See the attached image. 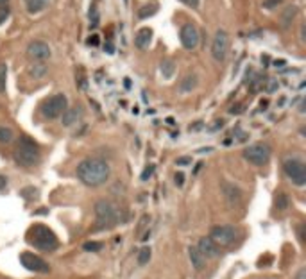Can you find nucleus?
I'll return each instance as SVG.
<instances>
[{
	"label": "nucleus",
	"instance_id": "nucleus-18",
	"mask_svg": "<svg viewBox=\"0 0 306 279\" xmlns=\"http://www.w3.org/2000/svg\"><path fill=\"white\" fill-rule=\"evenodd\" d=\"M295 15H297V7L295 6H289L283 9V13H281V27L283 29H289L290 24L294 22Z\"/></svg>",
	"mask_w": 306,
	"mask_h": 279
},
{
	"label": "nucleus",
	"instance_id": "nucleus-31",
	"mask_svg": "<svg viewBox=\"0 0 306 279\" xmlns=\"http://www.w3.org/2000/svg\"><path fill=\"white\" fill-rule=\"evenodd\" d=\"M36 195H38V190H36V188H25V190H22V197H24L25 201L36 199Z\"/></svg>",
	"mask_w": 306,
	"mask_h": 279
},
{
	"label": "nucleus",
	"instance_id": "nucleus-49",
	"mask_svg": "<svg viewBox=\"0 0 306 279\" xmlns=\"http://www.w3.org/2000/svg\"><path fill=\"white\" fill-rule=\"evenodd\" d=\"M7 2H9V0H0V6H6Z\"/></svg>",
	"mask_w": 306,
	"mask_h": 279
},
{
	"label": "nucleus",
	"instance_id": "nucleus-21",
	"mask_svg": "<svg viewBox=\"0 0 306 279\" xmlns=\"http://www.w3.org/2000/svg\"><path fill=\"white\" fill-rule=\"evenodd\" d=\"M156 13H158V4H156V2H151V4L141 6V9L138 11V16H140L141 20H145V18L149 16H154Z\"/></svg>",
	"mask_w": 306,
	"mask_h": 279
},
{
	"label": "nucleus",
	"instance_id": "nucleus-50",
	"mask_svg": "<svg viewBox=\"0 0 306 279\" xmlns=\"http://www.w3.org/2000/svg\"><path fill=\"white\" fill-rule=\"evenodd\" d=\"M124 4H127V0H124Z\"/></svg>",
	"mask_w": 306,
	"mask_h": 279
},
{
	"label": "nucleus",
	"instance_id": "nucleus-43",
	"mask_svg": "<svg viewBox=\"0 0 306 279\" xmlns=\"http://www.w3.org/2000/svg\"><path fill=\"white\" fill-rule=\"evenodd\" d=\"M287 65V61H283V59H279V61H274V66L276 68H283V66Z\"/></svg>",
	"mask_w": 306,
	"mask_h": 279
},
{
	"label": "nucleus",
	"instance_id": "nucleus-44",
	"mask_svg": "<svg viewBox=\"0 0 306 279\" xmlns=\"http://www.w3.org/2000/svg\"><path fill=\"white\" fill-rule=\"evenodd\" d=\"M6 184H7V179L4 177V176H0V190H2V188H6Z\"/></svg>",
	"mask_w": 306,
	"mask_h": 279
},
{
	"label": "nucleus",
	"instance_id": "nucleus-26",
	"mask_svg": "<svg viewBox=\"0 0 306 279\" xmlns=\"http://www.w3.org/2000/svg\"><path fill=\"white\" fill-rule=\"evenodd\" d=\"M7 86V65L0 63V93H6Z\"/></svg>",
	"mask_w": 306,
	"mask_h": 279
},
{
	"label": "nucleus",
	"instance_id": "nucleus-23",
	"mask_svg": "<svg viewBox=\"0 0 306 279\" xmlns=\"http://www.w3.org/2000/svg\"><path fill=\"white\" fill-rule=\"evenodd\" d=\"M88 18H90V27H99L100 24V13L99 9H97V6H92L88 11Z\"/></svg>",
	"mask_w": 306,
	"mask_h": 279
},
{
	"label": "nucleus",
	"instance_id": "nucleus-51",
	"mask_svg": "<svg viewBox=\"0 0 306 279\" xmlns=\"http://www.w3.org/2000/svg\"><path fill=\"white\" fill-rule=\"evenodd\" d=\"M47 2H48V0H47Z\"/></svg>",
	"mask_w": 306,
	"mask_h": 279
},
{
	"label": "nucleus",
	"instance_id": "nucleus-10",
	"mask_svg": "<svg viewBox=\"0 0 306 279\" xmlns=\"http://www.w3.org/2000/svg\"><path fill=\"white\" fill-rule=\"evenodd\" d=\"M20 263L24 265L27 270H32V272H48L50 267H48V263L40 258V256H36L34 252H22L20 254Z\"/></svg>",
	"mask_w": 306,
	"mask_h": 279
},
{
	"label": "nucleus",
	"instance_id": "nucleus-15",
	"mask_svg": "<svg viewBox=\"0 0 306 279\" xmlns=\"http://www.w3.org/2000/svg\"><path fill=\"white\" fill-rule=\"evenodd\" d=\"M222 191H224V195H226V199H228L230 204H238V202H240L242 193H240V190H238V186L228 183V181H224Z\"/></svg>",
	"mask_w": 306,
	"mask_h": 279
},
{
	"label": "nucleus",
	"instance_id": "nucleus-20",
	"mask_svg": "<svg viewBox=\"0 0 306 279\" xmlns=\"http://www.w3.org/2000/svg\"><path fill=\"white\" fill-rule=\"evenodd\" d=\"M47 0H27V11L31 15H36V13H42L45 7H47Z\"/></svg>",
	"mask_w": 306,
	"mask_h": 279
},
{
	"label": "nucleus",
	"instance_id": "nucleus-40",
	"mask_svg": "<svg viewBox=\"0 0 306 279\" xmlns=\"http://www.w3.org/2000/svg\"><path fill=\"white\" fill-rule=\"evenodd\" d=\"M181 2H183V4H184V6L194 7V9H195V7H197V6H199V0H181Z\"/></svg>",
	"mask_w": 306,
	"mask_h": 279
},
{
	"label": "nucleus",
	"instance_id": "nucleus-45",
	"mask_svg": "<svg viewBox=\"0 0 306 279\" xmlns=\"http://www.w3.org/2000/svg\"><path fill=\"white\" fill-rule=\"evenodd\" d=\"M222 125H224V120H217V122H215V125L212 127V131H215V129H218V127H222Z\"/></svg>",
	"mask_w": 306,
	"mask_h": 279
},
{
	"label": "nucleus",
	"instance_id": "nucleus-46",
	"mask_svg": "<svg viewBox=\"0 0 306 279\" xmlns=\"http://www.w3.org/2000/svg\"><path fill=\"white\" fill-rule=\"evenodd\" d=\"M200 127H202V122H197V125H194V127L190 125V131H199Z\"/></svg>",
	"mask_w": 306,
	"mask_h": 279
},
{
	"label": "nucleus",
	"instance_id": "nucleus-27",
	"mask_svg": "<svg viewBox=\"0 0 306 279\" xmlns=\"http://www.w3.org/2000/svg\"><path fill=\"white\" fill-rule=\"evenodd\" d=\"M151 256H153V252H151V247H143V249H140V252H138V265H147L149 260H151Z\"/></svg>",
	"mask_w": 306,
	"mask_h": 279
},
{
	"label": "nucleus",
	"instance_id": "nucleus-12",
	"mask_svg": "<svg viewBox=\"0 0 306 279\" xmlns=\"http://www.w3.org/2000/svg\"><path fill=\"white\" fill-rule=\"evenodd\" d=\"M27 56H29L32 61H45L50 58V47H48L45 42H31L29 47H27Z\"/></svg>",
	"mask_w": 306,
	"mask_h": 279
},
{
	"label": "nucleus",
	"instance_id": "nucleus-4",
	"mask_svg": "<svg viewBox=\"0 0 306 279\" xmlns=\"http://www.w3.org/2000/svg\"><path fill=\"white\" fill-rule=\"evenodd\" d=\"M66 107H68V99L65 93H56V95L48 97L47 101L43 102L42 106V115L45 118H58L63 115Z\"/></svg>",
	"mask_w": 306,
	"mask_h": 279
},
{
	"label": "nucleus",
	"instance_id": "nucleus-7",
	"mask_svg": "<svg viewBox=\"0 0 306 279\" xmlns=\"http://www.w3.org/2000/svg\"><path fill=\"white\" fill-rule=\"evenodd\" d=\"M244 158L249 163H253V165L263 166L271 160V148L267 147L265 143H254V145H251V147L244 150Z\"/></svg>",
	"mask_w": 306,
	"mask_h": 279
},
{
	"label": "nucleus",
	"instance_id": "nucleus-6",
	"mask_svg": "<svg viewBox=\"0 0 306 279\" xmlns=\"http://www.w3.org/2000/svg\"><path fill=\"white\" fill-rule=\"evenodd\" d=\"M283 172L297 186L306 184V166L301 160H287L283 163Z\"/></svg>",
	"mask_w": 306,
	"mask_h": 279
},
{
	"label": "nucleus",
	"instance_id": "nucleus-39",
	"mask_svg": "<svg viewBox=\"0 0 306 279\" xmlns=\"http://www.w3.org/2000/svg\"><path fill=\"white\" fill-rule=\"evenodd\" d=\"M104 50H106L107 54H115V45H113L111 40H107V42L104 43Z\"/></svg>",
	"mask_w": 306,
	"mask_h": 279
},
{
	"label": "nucleus",
	"instance_id": "nucleus-2",
	"mask_svg": "<svg viewBox=\"0 0 306 279\" xmlns=\"http://www.w3.org/2000/svg\"><path fill=\"white\" fill-rule=\"evenodd\" d=\"M15 161L22 166H34L40 161L38 143L29 136H20L15 147Z\"/></svg>",
	"mask_w": 306,
	"mask_h": 279
},
{
	"label": "nucleus",
	"instance_id": "nucleus-42",
	"mask_svg": "<svg viewBox=\"0 0 306 279\" xmlns=\"http://www.w3.org/2000/svg\"><path fill=\"white\" fill-rule=\"evenodd\" d=\"M295 279H306V268H305V267H303V268L299 270V272H297Z\"/></svg>",
	"mask_w": 306,
	"mask_h": 279
},
{
	"label": "nucleus",
	"instance_id": "nucleus-11",
	"mask_svg": "<svg viewBox=\"0 0 306 279\" xmlns=\"http://www.w3.org/2000/svg\"><path fill=\"white\" fill-rule=\"evenodd\" d=\"M179 40H181V45L186 50H194L199 45V30L197 27L192 24H184L181 27V32H179Z\"/></svg>",
	"mask_w": 306,
	"mask_h": 279
},
{
	"label": "nucleus",
	"instance_id": "nucleus-29",
	"mask_svg": "<svg viewBox=\"0 0 306 279\" xmlns=\"http://www.w3.org/2000/svg\"><path fill=\"white\" fill-rule=\"evenodd\" d=\"M47 73V66L43 65V63H40V65H34L32 68H31V75H34L36 79L43 77Z\"/></svg>",
	"mask_w": 306,
	"mask_h": 279
},
{
	"label": "nucleus",
	"instance_id": "nucleus-14",
	"mask_svg": "<svg viewBox=\"0 0 306 279\" xmlns=\"http://www.w3.org/2000/svg\"><path fill=\"white\" fill-rule=\"evenodd\" d=\"M197 249L200 250V254L204 256V258H217L218 256V245L213 242L210 236H204L199 240V245H197Z\"/></svg>",
	"mask_w": 306,
	"mask_h": 279
},
{
	"label": "nucleus",
	"instance_id": "nucleus-16",
	"mask_svg": "<svg viewBox=\"0 0 306 279\" xmlns=\"http://www.w3.org/2000/svg\"><path fill=\"white\" fill-rule=\"evenodd\" d=\"M151 40H153V29H151V27H143V29H140L138 32H136L135 45L138 48H145V47H149Z\"/></svg>",
	"mask_w": 306,
	"mask_h": 279
},
{
	"label": "nucleus",
	"instance_id": "nucleus-8",
	"mask_svg": "<svg viewBox=\"0 0 306 279\" xmlns=\"http://www.w3.org/2000/svg\"><path fill=\"white\" fill-rule=\"evenodd\" d=\"M230 52V36L222 29H218L213 36L212 42V56L215 61H224Z\"/></svg>",
	"mask_w": 306,
	"mask_h": 279
},
{
	"label": "nucleus",
	"instance_id": "nucleus-25",
	"mask_svg": "<svg viewBox=\"0 0 306 279\" xmlns=\"http://www.w3.org/2000/svg\"><path fill=\"white\" fill-rule=\"evenodd\" d=\"M290 206V201H289V195L287 193H277L276 195V208L279 209V211H285V209Z\"/></svg>",
	"mask_w": 306,
	"mask_h": 279
},
{
	"label": "nucleus",
	"instance_id": "nucleus-22",
	"mask_svg": "<svg viewBox=\"0 0 306 279\" xmlns=\"http://www.w3.org/2000/svg\"><path fill=\"white\" fill-rule=\"evenodd\" d=\"M13 138H15V132H13L11 127H7V125H0V143H11Z\"/></svg>",
	"mask_w": 306,
	"mask_h": 279
},
{
	"label": "nucleus",
	"instance_id": "nucleus-38",
	"mask_svg": "<svg viewBox=\"0 0 306 279\" xmlns=\"http://www.w3.org/2000/svg\"><path fill=\"white\" fill-rule=\"evenodd\" d=\"M277 88H279L277 81H274V79H269V86H267V91H269V93H272V91H276Z\"/></svg>",
	"mask_w": 306,
	"mask_h": 279
},
{
	"label": "nucleus",
	"instance_id": "nucleus-47",
	"mask_svg": "<svg viewBox=\"0 0 306 279\" xmlns=\"http://www.w3.org/2000/svg\"><path fill=\"white\" fill-rule=\"evenodd\" d=\"M261 63H263V65H269V56H261Z\"/></svg>",
	"mask_w": 306,
	"mask_h": 279
},
{
	"label": "nucleus",
	"instance_id": "nucleus-37",
	"mask_svg": "<svg viewBox=\"0 0 306 279\" xmlns=\"http://www.w3.org/2000/svg\"><path fill=\"white\" fill-rule=\"evenodd\" d=\"M99 43H100L99 34H92L88 38V45H92V47H99Z\"/></svg>",
	"mask_w": 306,
	"mask_h": 279
},
{
	"label": "nucleus",
	"instance_id": "nucleus-34",
	"mask_svg": "<svg viewBox=\"0 0 306 279\" xmlns=\"http://www.w3.org/2000/svg\"><path fill=\"white\" fill-rule=\"evenodd\" d=\"M153 174H154V165H149L147 168L143 170V174H141V181H149Z\"/></svg>",
	"mask_w": 306,
	"mask_h": 279
},
{
	"label": "nucleus",
	"instance_id": "nucleus-9",
	"mask_svg": "<svg viewBox=\"0 0 306 279\" xmlns=\"http://www.w3.org/2000/svg\"><path fill=\"white\" fill-rule=\"evenodd\" d=\"M210 238L217 245H231L236 240V229L233 226H215L210 233Z\"/></svg>",
	"mask_w": 306,
	"mask_h": 279
},
{
	"label": "nucleus",
	"instance_id": "nucleus-41",
	"mask_svg": "<svg viewBox=\"0 0 306 279\" xmlns=\"http://www.w3.org/2000/svg\"><path fill=\"white\" fill-rule=\"evenodd\" d=\"M230 113L231 115H238V113H242V106H240V104H238V106H233V107H231V109H230Z\"/></svg>",
	"mask_w": 306,
	"mask_h": 279
},
{
	"label": "nucleus",
	"instance_id": "nucleus-35",
	"mask_svg": "<svg viewBox=\"0 0 306 279\" xmlns=\"http://www.w3.org/2000/svg\"><path fill=\"white\" fill-rule=\"evenodd\" d=\"M190 163H192V158H190V156H181V158H177L176 160L177 166H186V165H190Z\"/></svg>",
	"mask_w": 306,
	"mask_h": 279
},
{
	"label": "nucleus",
	"instance_id": "nucleus-30",
	"mask_svg": "<svg viewBox=\"0 0 306 279\" xmlns=\"http://www.w3.org/2000/svg\"><path fill=\"white\" fill-rule=\"evenodd\" d=\"M102 247H104L102 242H86V244L83 245V249L86 250V252H99Z\"/></svg>",
	"mask_w": 306,
	"mask_h": 279
},
{
	"label": "nucleus",
	"instance_id": "nucleus-33",
	"mask_svg": "<svg viewBox=\"0 0 306 279\" xmlns=\"http://www.w3.org/2000/svg\"><path fill=\"white\" fill-rule=\"evenodd\" d=\"M9 15H11V9L7 7V4L6 6H0V25L4 24L7 18H9Z\"/></svg>",
	"mask_w": 306,
	"mask_h": 279
},
{
	"label": "nucleus",
	"instance_id": "nucleus-19",
	"mask_svg": "<svg viewBox=\"0 0 306 279\" xmlns=\"http://www.w3.org/2000/svg\"><path fill=\"white\" fill-rule=\"evenodd\" d=\"M195 86H197V75H194V73H188V75H186V77L179 83V89H181V93H190Z\"/></svg>",
	"mask_w": 306,
	"mask_h": 279
},
{
	"label": "nucleus",
	"instance_id": "nucleus-13",
	"mask_svg": "<svg viewBox=\"0 0 306 279\" xmlns=\"http://www.w3.org/2000/svg\"><path fill=\"white\" fill-rule=\"evenodd\" d=\"M83 118V107L81 106H74V107H66L63 115H61V124L65 127H70V125L77 124L79 120Z\"/></svg>",
	"mask_w": 306,
	"mask_h": 279
},
{
	"label": "nucleus",
	"instance_id": "nucleus-36",
	"mask_svg": "<svg viewBox=\"0 0 306 279\" xmlns=\"http://www.w3.org/2000/svg\"><path fill=\"white\" fill-rule=\"evenodd\" d=\"M174 183H176V186H179V188H181L183 184H184V174L177 172L176 176H174Z\"/></svg>",
	"mask_w": 306,
	"mask_h": 279
},
{
	"label": "nucleus",
	"instance_id": "nucleus-3",
	"mask_svg": "<svg viewBox=\"0 0 306 279\" xmlns=\"http://www.w3.org/2000/svg\"><path fill=\"white\" fill-rule=\"evenodd\" d=\"M27 240H29L31 245H34L36 249L45 250V252H50V250L58 249V238L54 235L47 226H42V224H36L29 229L27 233Z\"/></svg>",
	"mask_w": 306,
	"mask_h": 279
},
{
	"label": "nucleus",
	"instance_id": "nucleus-24",
	"mask_svg": "<svg viewBox=\"0 0 306 279\" xmlns=\"http://www.w3.org/2000/svg\"><path fill=\"white\" fill-rule=\"evenodd\" d=\"M76 83H77V88L79 89H86V86H88V83H86V72H84L83 66H79V68H77Z\"/></svg>",
	"mask_w": 306,
	"mask_h": 279
},
{
	"label": "nucleus",
	"instance_id": "nucleus-28",
	"mask_svg": "<svg viewBox=\"0 0 306 279\" xmlns=\"http://www.w3.org/2000/svg\"><path fill=\"white\" fill-rule=\"evenodd\" d=\"M161 73H163V77H172V73H174V61L170 59H165L161 63Z\"/></svg>",
	"mask_w": 306,
	"mask_h": 279
},
{
	"label": "nucleus",
	"instance_id": "nucleus-5",
	"mask_svg": "<svg viewBox=\"0 0 306 279\" xmlns=\"http://www.w3.org/2000/svg\"><path fill=\"white\" fill-rule=\"evenodd\" d=\"M95 215H97V224L100 227H111L118 220L117 208L107 201H99L95 204Z\"/></svg>",
	"mask_w": 306,
	"mask_h": 279
},
{
	"label": "nucleus",
	"instance_id": "nucleus-48",
	"mask_svg": "<svg viewBox=\"0 0 306 279\" xmlns=\"http://www.w3.org/2000/svg\"><path fill=\"white\" fill-rule=\"evenodd\" d=\"M167 124H168V125H174V118H167Z\"/></svg>",
	"mask_w": 306,
	"mask_h": 279
},
{
	"label": "nucleus",
	"instance_id": "nucleus-17",
	"mask_svg": "<svg viewBox=\"0 0 306 279\" xmlns=\"http://www.w3.org/2000/svg\"><path fill=\"white\" fill-rule=\"evenodd\" d=\"M188 256H190V262H192L195 270H202V268H204L206 258L200 254V250L197 249V247H188Z\"/></svg>",
	"mask_w": 306,
	"mask_h": 279
},
{
	"label": "nucleus",
	"instance_id": "nucleus-32",
	"mask_svg": "<svg viewBox=\"0 0 306 279\" xmlns=\"http://www.w3.org/2000/svg\"><path fill=\"white\" fill-rule=\"evenodd\" d=\"M283 0H263L261 2V6L265 7V9H269V11H272V9H276L279 4H281Z\"/></svg>",
	"mask_w": 306,
	"mask_h": 279
},
{
	"label": "nucleus",
	"instance_id": "nucleus-1",
	"mask_svg": "<svg viewBox=\"0 0 306 279\" xmlns=\"http://www.w3.org/2000/svg\"><path fill=\"white\" fill-rule=\"evenodd\" d=\"M111 168L104 160L90 158L77 165V177L81 179L86 186H100L109 179Z\"/></svg>",
	"mask_w": 306,
	"mask_h": 279
}]
</instances>
